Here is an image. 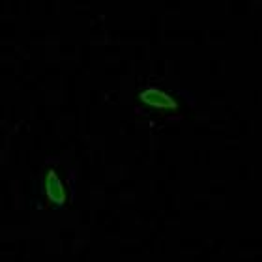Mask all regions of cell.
Here are the masks:
<instances>
[{"label": "cell", "instance_id": "6da1fadb", "mask_svg": "<svg viewBox=\"0 0 262 262\" xmlns=\"http://www.w3.org/2000/svg\"><path fill=\"white\" fill-rule=\"evenodd\" d=\"M139 99L144 105L156 107V109H176V99L167 90L159 86H146L139 92Z\"/></svg>", "mask_w": 262, "mask_h": 262}, {"label": "cell", "instance_id": "7a4b0ae2", "mask_svg": "<svg viewBox=\"0 0 262 262\" xmlns=\"http://www.w3.org/2000/svg\"><path fill=\"white\" fill-rule=\"evenodd\" d=\"M45 193L49 196V201L55 202V204H64L66 199H68L64 182L55 169H49L45 172Z\"/></svg>", "mask_w": 262, "mask_h": 262}]
</instances>
